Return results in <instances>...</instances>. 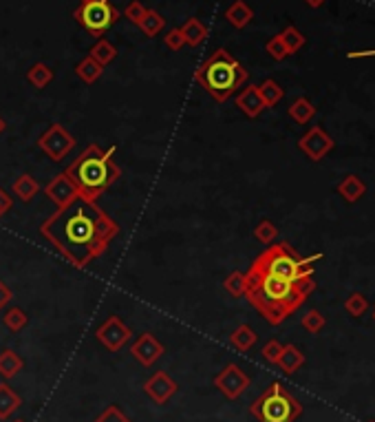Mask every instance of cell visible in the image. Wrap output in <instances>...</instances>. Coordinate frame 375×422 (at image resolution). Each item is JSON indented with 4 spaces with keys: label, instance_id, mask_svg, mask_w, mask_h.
Masks as SVG:
<instances>
[{
    "label": "cell",
    "instance_id": "bcb514c9",
    "mask_svg": "<svg viewBox=\"0 0 375 422\" xmlns=\"http://www.w3.org/2000/svg\"><path fill=\"white\" fill-rule=\"evenodd\" d=\"M11 422H27V420H20V418H18V420H11Z\"/></svg>",
    "mask_w": 375,
    "mask_h": 422
},
{
    "label": "cell",
    "instance_id": "f1b7e54d",
    "mask_svg": "<svg viewBox=\"0 0 375 422\" xmlns=\"http://www.w3.org/2000/svg\"><path fill=\"white\" fill-rule=\"evenodd\" d=\"M27 80H29L31 86L44 88V86H49L51 80H53V69H51L49 64H44V62H36L27 71Z\"/></svg>",
    "mask_w": 375,
    "mask_h": 422
},
{
    "label": "cell",
    "instance_id": "7a4b0ae2",
    "mask_svg": "<svg viewBox=\"0 0 375 422\" xmlns=\"http://www.w3.org/2000/svg\"><path fill=\"white\" fill-rule=\"evenodd\" d=\"M316 290V283H296L276 274L249 265L245 272V298L269 325H280L300 309L307 296Z\"/></svg>",
    "mask_w": 375,
    "mask_h": 422
},
{
    "label": "cell",
    "instance_id": "7bdbcfd3",
    "mask_svg": "<svg viewBox=\"0 0 375 422\" xmlns=\"http://www.w3.org/2000/svg\"><path fill=\"white\" fill-rule=\"evenodd\" d=\"M325 3H327V0H305V5L311 7V9H320Z\"/></svg>",
    "mask_w": 375,
    "mask_h": 422
},
{
    "label": "cell",
    "instance_id": "f546056e",
    "mask_svg": "<svg viewBox=\"0 0 375 422\" xmlns=\"http://www.w3.org/2000/svg\"><path fill=\"white\" fill-rule=\"evenodd\" d=\"M3 323L9 332H20V329H25L29 325V314L25 312L22 307H9L7 312L3 314Z\"/></svg>",
    "mask_w": 375,
    "mask_h": 422
},
{
    "label": "cell",
    "instance_id": "3957f363",
    "mask_svg": "<svg viewBox=\"0 0 375 422\" xmlns=\"http://www.w3.org/2000/svg\"><path fill=\"white\" fill-rule=\"evenodd\" d=\"M113 157H115V146L104 151V148H99L97 144H88V146L66 166L64 175L75 184V188L79 191V199L97 202V199L104 195V191H108V188L119 180L122 171Z\"/></svg>",
    "mask_w": 375,
    "mask_h": 422
},
{
    "label": "cell",
    "instance_id": "7c38bea8",
    "mask_svg": "<svg viewBox=\"0 0 375 422\" xmlns=\"http://www.w3.org/2000/svg\"><path fill=\"white\" fill-rule=\"evenodd\" d=\"M166 354V347L162 341H157L155 334L144 332L131 343V356L137 361L142 367H153V365Z\"/></svg>",
    "mask_w": 375,
    "mask_h": 422
},
{
    "label": "cell",
    "instance_id": "ba28073f",
    "mask_svg": "<svg viewBox=\"0 0 375 422\" xmlns=\"http://www.w3.org/2000/svg\"><path fill=\"white\" fill-rule=\"evenodd\" d=\"M38 146L49 160L62 162L66 155L71 153V148L75 146V137L62 124H51L38 137Z\"/></svg>",
    "mask_w": 375,
    "mask_h": 422
},
{
    "label": "cell",
    "instance_id": "d4e9b609",
    "mask_svg": "<svg viewBox=\"0 0 375 422\" xmlns=\"http://www.w3.org/2000/svg\"><path fill=\"white\" fill-rule=\"evenodd\" d=\"M258 93H260V97H263L265 108H274L280 99L285 97V88H282L276 80L267 77V80H263L258 84Z\"/></svg>",
    "mask_w": 375,
    "mask_h": 422
},
{
    "label": "cell",
    "instance_id": "4dcf8cb0",
    "mask_svg": "<svg viewBox=\"0 0 375 422\" xmlns=\"http://www.w3.org/2000/svg\"><path fill=\"white\" fill-rule=\"evenodd\" d=\"M278 36H280L282 44H285V47H287L289 55H291V53H298V51L305 47V42H307V38L300 33V29H296L294 25L285 27V29H282V31L278 33Z\"/></svg>",
    "mask_w": 375,
    "mask_h": 422
},
{
    "label": "cell",
    "instance_id": "b9f144b4",
    "mask_svg": "<svg viewBox=\"0 0 375 422\" xmlns=\"http://www.w3.org/2000/svg\"><path fill=\"white\" fill-rule=\"evenodd\" d=\"M11 298H14V292H11V287L0 279V309L7 307L11 303Z\"/></svg>",
    "mask_w": 375,
    "mask_h": 422
},
{
    "label": "cell",
    "instance_id": "1f68e13d",
    "mask_svg": "<svg viewBox=\"0 0 375 422\" xmlns=\"http://www.w3.org/2000/svg\"><path fill=\"white\" fill-rule=\"evenodd\" d=\"M254 237H256V241L263 243V246H271V243H274L276 237H278V228H276L274 221L263 219V221H258V224H256Z\"/></svg>",
    "mask_w": 375,
    "mask_h": 422
},
{
    "label": "cell",
    "instance_id": "83f0119b",
    "mask_svg": "<svg viewBox=\"0 0 375 422\" xmlns=\"http://www.w3.org/2000/svg\"><path fill=\"white\" fill-rule=\"evenodd\" d=\"M90 58H93L97 64L102 66H108L113 60L117 58V47L113 42H108L106 38H99L95 44H93V49H90Z\"/></svg>",
    "mask_w": 375,
    "mask_h": 422
},
{
    "label": "cell",
    "instance_id": "52a82bcc",
    "mask_svg": "<svg viewBox=\"0 0 375 422\" xmlns=\"http://www.w3.org/2000/svg\"><path fill=\"white\" fill-rule=\"evenodd\" d=\"M73 18L90 33V36L102 38L119 20V11L113 7L108 0H95V3L79 5L73 11Z\"/></svg>",
    "mask_w": 375,
    "mask_h": 422
},
{
    "label": "cell",
    "instance_id": "9c48e42d",
    "mask_svg": "<svg viewBox=\"0 0 375 422\" xmlns=\"http://www.w3.org/2000/svg\"><path fill=\"white\" fill-rule=\"evenodd\" d=\"M252 385V378L238 367L236 363H227L225 367L214 376V387L227 398V401H238Z\"/></svg>",
    "mask_w": 375,
    "mask_h": 422
},
{
    "label": "cell",
    "instance_id": "e0dca14e",
    "mask_svg": "<svg viewBox=\"0 0 375 422\" xmlns=\"http://www.w3.org/2000/svg\"><path fill=\"white\" fill-rule=\"evenodd\" d=\"M254 18V11L245 0H234V3L225 9V20L230 22L234 29H245Z\"/></svg>",
    "mask_w": 375,
    "mask_h": 422
},
{
    "label": "cell",
    "instance_id": "8d00e7d4",
    "mask_svg": "<svg viewBox=\"0 0 375 422\" xmlns=\"http://www.w3.org/2000/svg\"><path fill=\"white\" fill-rule=\"evenodd\" d=\"M93 422H133V420L126 414H124L117 405H108Z\"/></svg>",
    "mask_w": 375,
    "mask_h": 422
},
{
    "label": "cell",
    "instance_id": "7dc6e473",
    "mask_svg": "<svg viewBox=\"0 0 375 422\" xmlns=\"http://www.w3.org/2000/svg\"><path fill=\"white\" fill-rule=\"evenodd\" d=\"M367 422H375V420H367Z\"/></svg>",
    "mask_w": 375,
    "mask_h": 422
},
{
    "label": "cell",
    "instance_id": "8992f818",
    "mask_svg": "<svg viewBox=\"0 0 375 422\" xmlns=\"http://www.w3.org/2000/svg\"><path fill=\"white\" fill-rule=\"evenodd\" d=\"M258 422H296L302 416V405L294 398L285 385L274 381L249 407Z\"/></svg>",
    "mask_w": 375,
    "mask_h": 422
},
{
    "label": "cell",
    "instance_id": "9a60e30c",
    "mask_svg": "<svg viewBox=\"0 0 375 422\" xmlns=\"http://www.w3.org/2000/svg\"><path fill=\"white\" fill-rule=\"evenodd\" d=\"M234 104L238 106V111H241L243 115L252 117V119H254V117H258V115L265 111V102H263V97H260V93H258V86H256V84H249V86H245L243 91L236 95Z\"/></svg>",
    "mask_w": 375,
    "mask_h": 422
},
{
    "label": "cell",
    "instance_id": "5bb4252c",
    "mask_svg": "<svg viewBox=\"0 0 375 422\" xmlns=\"http://www.w3.org/2000/svg\"><path fill=\"white\" fill-rule=\"evenodd\" d=\"M44 195H47L58 208H66L69 204H73L75 199H79V191L64 173L55 175L53 180L44 186Z\"/></svg>",
    "mask_w": 375,
    "mask_h": 422
},
{
    "label": "cell",
    "instance_id": "5b68a950",
    "mask_svg": "<svg viewBox=\"0 0 375 422\" xmlns=\"http://www.w3.org/2000/svg\"><path fill=\"white\" fill-rule=\"evenodd\" d=\"M320 259H323V252L302 259L287 241H280V243H271L265 252H260L252 265H256V268L265 270L269 274H276L280 279L296 281V283H311L314 263Z\"/></svg>",
    "mask_w": 375,
    "mask_h": 422
},
{
    "label": "cell",
    "instance_id": "f6af8a7d",
    "mask_svg": "<svg viewBox=\"0 0 375 422\" xmlns=\"http://www.w3.org/2000/svg\"><path fill=\"white\" fill-rule=\"evenodd\" d=\"M84 3H95V0H79V5H84Z\"/></svg>",
    "mask_w": 375,
    "mask_h": 422
},
{
    "label": "cell",
    "instance_id": "d590c367",
    "mask_svg": "<svg viewBox=\"0 0 375 422\" xmlns=\"http://www.w3.org/2000/svg\"><path fill=\"white\" fill-rule=\"evenodd\" d=\"M265 51L269 53V58H271V60H276V62H282L285 58H289V51H287L285 44H282L280 36L269 38V40L265 42Z\"/></svg>",
    "mask_w": 375,
    "mask_h": 422
},
{
    "label": "cell",
    "instance_id": "836d02e7",
    "mask_svg": "<svg viewBox=\"0 0 375 422\" xmlns=\"http://www.w3.org/2000/svg\"><path fill=\"white\" fill-rule=\"evenodd\" d=\"M223 287H225V292L232 294L234 298L245 296V272L234 270L232 274H227L223 281Z\"/></svg>",
    "mask_w": 375,
    "mask_h": 422
},
{
    "label": "cell",
    "instance_id": "4fadbf2b",
    "mask_svg": "<svg viewBox=\"0 0 375 422\" xmlns=\"http://www.w3.org/2000/svg\"><path fill=\"white\" fill-rule=\"evenodd\" d=\"M179 392V385L173 381V376L168 372H155L148 381L144 383V394L157 405L170 403V398Z\"/></svg>",
    "mask_w": 375,
    "mask_h": 422
},
{
    "label": "cell",
    "instance_id": "7402d4cb",
    "mask_svg": "<svg viewBox=\"0 0 375 422\" xmlns=\"http://www.w3.org/2000/svg\"><path fill=\"white\" fill-rule=\"evenodd\" d=\"M22 405V398L14 392V387L0 383V420H9Z\"/></svg>",
    "mask_w": 375,
    "mask_h": 422
},
{
    "label": "cell",
    "instance_id": "603a6c76",
    "mask_svg": "<svg viewBox=\"0 0 375 422\" xmlns=\"http://www.w3.org/2000/svg\"><path fill=\"white\" fill-rule=\"evenodd\" d=\"M230 345L234 347V349H238V352H249L252 349L254 345H256V341H258V336H256V332L249 327V325H238L232 334H230Z\"/></svg>",
    "mask_w": 375,
    "mask_h": 422
},
{
    "label": "cell",
    "instance_id": "484cf974",
    "mask_svg": "<svg viewBox=\"0 0 375 422\" xmlns=\"http://www.w3.org/2000/svg\"><path fill=\"white\" fill-rule=\"evenodd\" d=\"M75 73H77V77L82 82H86V84H95L99 77H102V73H104V66L102 64H97L93 58H90V55H86L84 60H79L77 62V66H75Z\"/></svg>",
    "mask_w": 375,
    "mask_h": 422
},
{
    "label": "cell",
    "instance_id": "44dd1931",
    "mask_svg": "<svg viewBox=\"0 0 375 422\" xmlns=\"http://www.w3.org/2000/svg\"><path fill=\"white\" fill-rule=\"evenodd\" d=\"M22 370H25V361H22V356L16 349H9L7 347V349L0 352V378L11 381Z\"/></svg>",
    "mask_w": 375,
    "mask_h": 422
},
{
    "label": "cell",
    "instance_id": "30bf717a",
    "mask_svg": "<svg viewBox=\"0 0 375 422\" xmlns=\"http://www.w3.org/2000/svg\"><path fill=\"white\" fill-rule=\"evenodd\" d=\"M95 338L108 352H119L122 347H126V343L133 338V329L124 323L117 314H113L95 329Z\"/></svg>",
    "mask_w": 375,
    "mask_h": 422
},
{
    "label": "cell",
    "instance_id": "ac0fdd59",
    "mask_svg": "<svg viewBox=\"0 0 375 422\" xmlns=\"http://www.w3.org/2000/svg\"><path fill=\"white\" fill-rule=\"evenodd\" d=\"M179 31H181V36H184L188 47H195V49L201 47L208 38V27L203 25L199 18H188L184 25L179 27Z\"/></svg>",
    "mask_w": 375,
    "mask_h": 422
},
{
    "label": "cell",
    "instance_id": "d6a6232c",
    "mask_svg": "<svg viewBox=\"0 0 375 422\" xmlns=\"http://www.w3.org/2000/svg\"><path fill=\"white\" fill-rule=\"evenodd\" d=\"M345 309H347V314H349V316H354V318L365 316V314H367V309H369L367 296H365V294H360V292H351V294L347 296V301H345Z\"/></svg>",
    "mask_w": 375,
    "mask_h": 422
},
{
    "label": "cell",
    "instance_id": "8fae6325",
    "mask_svg": "<svg viewBox=\"0 0 375 422\" xmlns=\"http://www.w3.org/2000/svg\"><path fill=\"white\" fill-rule=\"evenodd\" d=\"M298 148L309 157L311 162L325 160L329 153L334 151V137L323 126H311L305 135L298 140Z\"/></svg>",
    "mask_w": 375,
    "mask_h": 422
},
{
    "label": "cell",
    "instance_id": "60d3db41",
    "mask_svg": "<svg viewBox=\"0 0 375 422\" xmlns=\"http://www.w3.org/2000/svg\"><path fill=\"white\" fill-rule=\"evenodd\" d=\"M11 208H14V199H11V195L5 188H0V219H3Z\"/></svg>",
    "mask_w": 375,
    "mask_h": 422
},
{
    "label": "cell",
    "instance_id": "4316f807",
    "mask_svg": "<svg viewBox=\"0 0 375 422\" xmlns=\"http://www.w3.org/2000/svg\"><path fill=\"white\" fill-rule=\"evenodd\" d=\"M140 29H142V33L146 38H157L159 33L164 31V27H166V18L159 14V11H155V9H148L146 11V16L142 18V22L137 25Z\"/></svg>",
    "mask_w": 375,
    "mask_h": 422
},
{
    "label": "cell",
    "instance_id": "d6986e66",
    "mask_svg": "<svg viewBox=\"0 0 375 422\" xmlns=\"http://www.w3.org/2000/svg\"><path fill=\"white\" fill-rule=\"evenodd\" d=\"M276 365L280 367V372H285L287 376H291L305 365V354L296 345H291V343H289V345H282V352H280Z\"/></svg>",
    "mask_w": 375,
    "mask_h": 422
},
{
    "label": "cell",
    "instance_id": "74e56055",
    "mask_svg": "<svg viewBox=\"0 0 375 422\" xmlns=\"http://www.w3.org/2000/svg\"><path fill=\"white\" fill-rule=\"evenodd\" d=\"M280 352H282V343L276 341V338H271V341L265 343L263 349H260V356H263L267 363L276 365V361H278V356H280Z\"/></svg>",
    "mask_w": 375,
    "mask_h": 422
},
{
    "label": "cell",
    "instance_id": "ffe728a7",
    "mask_svg": "<svg viewBox=\"0 0 375 422\" xmlns=\"http://www.w3.org/2000/svg\"><path fill=\"white\" fill-rule=\"evenodd\" d=\"M11 193H14V195L20 199V202L29 204L31 199L40 193V184H38V180H36L33 175L22 173L20 177H16L14 184H11Z\"/></svg>",
    "mask_w": 375,
    "mask_h": 422
},
{
    "label": "cell",
    "instance_id": "277c9868",
    "mask_svg": "<svg viewBox=\"0 0 375 422\" xmlns=\"http://www.w3.org/2000/svg\"><path fill=\"white\" fill-rule=\"evenodd\" d=\"M249 73L227 49H214V53L195 71V80L206 88L217 102L230 99L247 82Z\"/></svg>",
    "mask_w": 375,
    "mask_h": 422
},
{
    "label": "cell",
    "instance_id": "cb8c5ba5",
    "mask_svg": "<svg viewBox=\"0 0 375 422\" xmlns=\"http://www.w3.org/2000/svg\"><path fill=\"white\" fill-rule=\"evenodd\" d=\"M289 117L296 122V124H309V122L316 117V106L309 102L307 97H296L287 108Z\"/></svg>",
    "mask_w": 375,
    "mask_h": 422
},
{
    "label": "cell",
    "instance_id": "e575fe53",
    "mask_svg": "<svg viewBox=\"0 0 375 422\" xmlns=\"http://www.w3.org/2000/svg\"><path fill=\"white\" fill-rule=\"evenodd\" d=\"M300 325L302 329L309 332V334H320L327 325V318L323 316V312H318V309H309V312L300 318Z\"/></svg>",
    "mask_w": 375,
    "mask_h": 422
},
{
    "label": "cell",
    "instance_id": "6da1fadb",
    "mask_svg": "<svg viewBox=\"0 0 375 422\" xmlns=\"http://www.w3.org/2000/svg\"><path fill=\"white\" fill-rule=\"evenodd\" d=\"M40 232L64 254L66 261L82 270L108 250L113 239L119 235V224L97 202L75 199L44 219Z\"/></svg>",
    "mask_w": 375,
    "mask_h": 422
},
{
    "label": "cell",
    "instance_id": "ee69618b",
    "mask_svg": "<svg viewBox=\"0 0 375 422\" xmlns=\"http://www.w3.org/2000/svg\"><path fill=\"white\" fill-rule=\"evenodd\" d=\"M5 128H7V122H5L3 117H0V135H3V133H5Z\"/></svg>",
    "mask_w": 375,
    "mask_h": 422
},
{
    "label": "cell",
    "instance_id": "f35d334b",
    "mask_svg": "<svg viewBox=\"0 0 375 422\" xmlns=\"http://www.w3.org/2000/svg\"><path fill=\"white\" fill-rule=\"evenodd\" d=\"M164 44H166L170 51H181V49L186 47V40H184V36H181L179 27H177V29H170V31L166 33V36H164Z\"/></svg>",
    "mask_w": 375,
    "mask_h": 422
},
{
    "label": "cell",
    "instance_id": "ab89813d",
    "mask_svg": "<svg viewBox=\"0 0 375 422\" xmlns=\"http://www.w3.org/2000/svg\"><path fill=\"white\" fill-rule=\"evenodd\" d=\"M146 11H148V9L144 7V3H140V0H133V3L126 7V11H124V16H126L133 25H140L142 18L146 16Z\"/></svg>",
    "mask_w": 375,
    "mask_h": 422
},
{
    "label": "cell",
    "instance_id": "2e32d148",
    "mask_svg": "<svg viewBox=\"0 0 375 422\" xmlns=\"http://www.w3.org/2000/svg\"><path fill=\"white\" fill-rule=\"evenodd\" d=\"M338 195L343 197L347 204H356L367 195V184L362 182L358 175H345L338 184Z\"/></svg>",
    "mask_w": 375,
    "mask_h": 422
}]
</instances>
